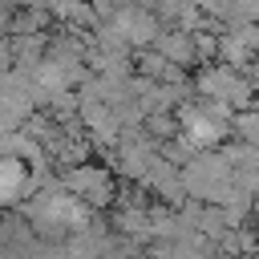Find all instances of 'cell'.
<instances>
[{
    "label": "cell",
    "mask_w": 259,
    "mask_h": 259,
    "mask_svg": "<svg viewBox=\"0 0 259 259\" xmlns=\"http://www.w3.org/2000/svg\"><path fill=\"white\" fill-rule=\"evenodd\" d=\"M24 182H28L24 166H20L16 158H4V162H0V206L12 202V198H20V194H24Z\"/></svg>",
    "instance_id": "2"
},
{
    "label": "cell",
    "mask_w": 259,
    "mask_h": 259,
    "mask_svg": "<svg viewBox=\"0 0 259 259\" xmlns=\"http://www.w3.org/2000/svg\"><path fill=\"white\" fill-rule=\"evenodd\" d=\"M182 134H186V142H194V146H214V142L227 134V125H223L219 117H210V113L194 109V113H186V117H182Z\"/></svg>",
    "instance_id": "1"
}]
</instances>
